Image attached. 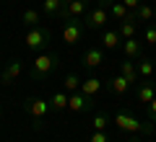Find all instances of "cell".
Instances as JSON below:
<instances>
[{"mask_svg":"<svg viewBox=\"0 0 156 142\" xmlns=\"http://www.w3.org/2000/svg\"><path fill=\"white\" fill-rule=\"evenodd\" d=\"M55 67H57V57L55 54H39L37 60L31 62V75L34 78H47Z\"/></svg>","mask_w":156,"mask_h":142,"instance_id":"cell-1","label":"cell"},{"mask_svg":"<svg viewBox=\"0 0 156 142\" xmlns=\"http://www.w3.org/2000/svg\"><path fill=\"white\" fill-rule=\"evenodd\" d=\"M81 39H83V26L78 23V18H68L65 28H62V41H65L68 47H76Z\"/></svg>","mask_w":156,"mask_h":142,"instance_id":"cell-2","label":"cell"},{"mask_svg":"<svg viewBox=\"0 0 156 142\" xmlns=\"http://www.w3.org/2000/svg\"><path fill=\"white\" fill-rule=\"evenodd\" d=\"M115 124L120 127L122 132H130V134H138V132H143V127H146V124H140L135 116L125 114V111H117L115 114Z\"/></svg>","mask_w":156,"mask_h":142,"instance_id":"cell-3","label":"cell"},{"mask_svg":"<svg viewBox=\"0 0 156 142\" xmlns=\"http://www.w3.org/2000/svg\"><path fill=\"white\" fill-rule=\"evenodd\" d=\"M47 41H50V31H47V28L34 26V28L26 31V47H29V49H42Z\"/></svg>","mask_w":156,"mask_h":142,"instance_id":"cell-4","label":"cell"},{"mask_svg":"<svg viewBox=\"0 0 156 142\" xmlns=\"http://www.w3.org/2000/svg\"><path fill=\"white\" fill-rule=\"evenodd\" d=\"M50 109H52V106H50V101H44V98H31V101L26 104L29 116H31V119L37 121V124H39V121H42V119L47 116V111H50Z\"/></svg>","mask_w":156,"mask_h":142,"instance_id":"cell-5","label":"cell"},{"mask_svg":"<svg viewBox=\"0 0 156 142\" xmlns=\"http://www.w3.org/2000/svg\"><path fill=\"white\" fill-rule=\"evenodd\" d=\"M109 18H112V16H109V8H104V5H96L94 11L89 13V28H104Z\"/></svg>","mask_w":156,"mask_h":142,"instance_id":"cell-6","label":"cell"},{"mask_svg":"<svg viewBox=\"0 0 156 142\" xmlns=\"http://www.w3.org/2000/svg\"><path fill=\"white\" fill-rule=\"evenodd\" d=\"M101 62H104V52H101V49L91 47V49L83 52V67H86V70H96Z\"/></svg>","mask_w":156,"mask_h":142,"instance_id":"cell-7","label":"cell"},{"mask_svg":"<svg viewBox=\"0 0 156 142\" xmlns=\"http://www.w3.org/2000/svg\"><path fill=\"white\" fill-rule=\"evenodd\" d=\"M86 8H89L86 0H73V3H68V5L62 8L60 16H62V18H81V16L86 13Z\"/></svg>","mask_w":156,"mask_h":142,"instance_id":"cell-8","label":"cell"},{"mask_svg":"<svg viewBox=\"0 0 156 142\" xmlns=\"http://www.w3.org/2000/svg\"><path fill=\"white\" fill-rule=\"evenodd\" d=\"M122 52L128 60H138V57H143V47H140L138 39H122Z\"/></svg>","mask_w":156,"mask_h":142,"instance_id":"cell-9","label":"cell"},{"mask_svg":"<svg viewBox=\"0 0 156 142\" xmlns=\"http://www.w3.org/2000/svg\"><path fill=\"white\" fill-rule=\"evenodd\" d=\"M89 96H83L81 91H76V93H68V109L70 111H83L86 106H89Z\"/></svg>","mask_w":156,"mask_h":142,"instance_id":"cell-10","label":"cell"},{"mask_svg":"<svg viewBox=\"0 0 156 142\" xmlns=\"http://www.w3.org/2000/svg\"><path fill=\"white\" fill-rule=\"evenodd\" d=\"M18 75H21V60H11V62H8V67L3 70V75H0V80L5 83V85H11Z\"/></svg>","mask_w":156,"mask_h":142,"instance_id":"cell-11","label":"cell"},{"mask_svg":"<svg viewBox=\"0 0 156 142\" xmlns=\"http://www.w3.org/2000/svg\"><path fill=\"white\" fill-rule=\"evenodd\" d=\"M154 65H156V62H151L148 57H138L135 67H138V75H140V80H151V78H154Z\"/></svg>","mask_w":156,"mask_h":142,"instance_id":"cell-12","label":"cell"},{"mask_svg":"<svg viewBox=\"0 0 156 142\" xmlns=\"http://www.w3.org/2000/svg\"><path fill=\"white\" fill-rule=\"evenodd\" d=\"M101 47H104V49H117V47H122L120 31H104L101 34Z\"/></svg>","mask_w":156,"mask_h":142,"instance_id":"cell-13","label":"cell"},{"mask_svg":"<svg viewBox=\"0 0 156 142\" xmlns=\"http://www.w3.org/2000/svg\"><path fill=\"white\" fill-rule=\"evenodd\" d=\"M154 98H156V88L151 85V83H140V85H138V104L148 106Z\"/></svg>","mask_w":156,"mask_h":142,"instance_id":"cell-14","label":"cell"},{"mask_svg":"<svg viewBox=\"0 0 156 142\" xmlns=\"http://www.w3.org/2000/svg\"><path fill=\"white\" fill-rule=\"evenodd\" d=\"M130 85H133V83H130V80H128L125 75H115V78L109 80V88H112V91L117 93V96H122V93H128V91H130Z\"/></svg>","mask_w":156,"mask_h":142,"instance_id":"cell-15","label":"cell"},{"mask_svg":"<svg viewBox=\"0 0 156 142\" xmlns=\"http://www.w3.org/2000/svg\"><path fill=\"white\" fill-rule=\"evenodd\" d=\"M99 88H101V80H99V78H86V80H81V93L89 96V98L99 93Z\"/></svg>","mask_w":156,"mask_h":142,"instance_id":"cell-16","label":"cell"},{"mask_svg":"<svg viewBox=\"0 0 156 142\" xmlns=\"http://www.w3.org/2000/svg\"><path fill=\"white\" fill-rule=\"evenodd\" d=\"M120 75H125L130 83H138V80H140V75H138V67H135V62H133V60H125L122 65H120Z\"/></svg>","mask_w":156,"mask_h":142,"instance_id":"cell-17","label":"cell"},{"mask_svg":"<svg viewBox=\"0 0 156 142\" xmlns=\"http://www.w3.org/2000/svg\"><path fill=\"white\" fill-rule=\"evenodd\" d=\"M62 8H65L62 0H42V13L44 16H60Z\"/></svg>","mask_w":156,"mask_h":142,"instance_id":"cell-18","label":"cell"},{"mask_svg":"<svg viewBox=\"0 0 156 142\" xmlns=\"http://www.w3.org/2000/svg\"><path fill=\"white\" fill-rule=\"evenodd\" d=\"M154 16H156V8L151 3H140L135 11V21H154Z\"/></svg>","mask_w":156,"mask_h":142,"instance_id":"cell-19","label":"cell"},{"mask_svg":"<svg viewBox=\"0 0 156 142\" xmlns=\"http://www.w3.org/2000/svg\"><path fill=\"white\" fill-rule=\"evenodd\" d=\"M109 16L115 18V21H128L130 11H128V5H122V3L117 0V3H112V5H109Z\"/></svg>","mask_w":156,"mask_h":142,"instance_id":"cell-20","label":"cell"},{"mask_svg":"<svg viewBox=\"0 0 156 142\" xmlns=\"http://www.w3.org/2000/svg\"><path fill=\"white\" fill-rule=\"evenodd\" d=\"M50 106H52L55 111H62V109H68V93H65V91H57L55 96L50 98Z\"/></svg>","mask_w":156,"mask_h":142,"instance_id":"cell-21","label":"cell"},{"mask_svg":"<svg viewBox=\"0 0 156 142\" xmlns=\"http://www.w3.org/2000/svg\"><path fill=\"white\" fill-rule=\"evenodd\" d=\"M120 36L122 39H133L135 34H138V28H135V21H120Z\"/></svg>","mask_w":156,"mask_h":142,"instance_id":"cell-22","label":"cell"},{"mask_svg":"<svg viewBox=\"0 0 156 142\" xmlns=\"http://www.w3.org/2000/svg\"><path fill=\"white\" fill-rule=\"evenodd\" d=\"M39 18H42V16H39V11H34V8H26V11H23L21 13V21L23 23H26V26H39Z\"/></svg>","mask_w":156,"mask_h":142,"instance_id":"cell-23","label":"cell"},{"mask_svg":"<svg viewBox=\"0 0 156 142\" xmlns=\"http://www.w3.org/2000/svg\"><path fill=\"white\" fill-rule=\"evenodd\" d=\"M107 127H109V116L107 114H96L91 119V129L94 132H107Z\"/></svg>","mask_w":156,"mask_h":142,"instance_id":"cell-24","label":"cell"},{"mask_svg":"<svg viewBox=\"0 0 156 142\" xmlns=\"http://www.w3.org/2000/svg\"><path fill=\"white\" fill-rule=\"evenodd\" d=\"M62 85H65V93H76V91H81V80H78V75H65Z\"/></svg>","mask_w":156,"mask_h":142,"instance_id":"cell-25","label":"cell"},{"mask_svg":"<svg viewBox=\"0 0 156 142\" xmlns=\"http://www.w3.org/2000/svg\"><path fill=\"white\" fill-rule=\"evenodd\" d=\"M89 142H112L107 132H91L89 134Z\"/></svg>","mask_w":156,"mask_h":142,"instance_id":"cell-26","label":"cell"},{"mask_svg":"<svg viewBox=\"0 0 156 142\" xmlns=\"http://www.w3.org/2000/svg\"><path fill=\"white\" fill-rule=\"evenodd\" d=\"M143 39H146V41L151 44V47H156V26H148V28H146Z\"/></svg>","mask_w":156,"mask_h":142,"instance_id":"cell-27","label":"cell"},{"mask_svg":"<svg viewBox=\"0 0 156 142\" xmlns=\"http://www.w3.org/2000/svg\"><path fill=\"white\" fill-rule=\"evenodd\" d=\"M120 3H122V5H128V11H130V13H135V11H138V5L143 3V0H120Z\"/></svg>","mask_w":156,"mask_h":142,"instance_id":"cell-28","label":"cell"},{"mask_svg":"<svg viewBox=\"0 0 156 142\" xmlns=\"http://www.w3.org/2000/svg\"><path fill=\"white\" fill-rule=\"evenodd\" d=\"M148 121H156V98L148 104Z\"/></svg>","mask_w":156,"mask_h":142,"instance_id":"cell-29","label":"cell"},{"mask_svg":"<svg viewBox=\"0 0 156 142\" xmlns=\"http://www.w3.org/2000/svg\"><path fill=\"white\" fill-rule=\"evenodd\" d=\"M112 3H117V0H99V5H104V8H107V5H112Z\"/></svg>","mask_w":156,"mask_h":142,"instance_id":"cell-30","label":"cell"},{"mask_svg":"<svg viewBox=\"0 0 156 142\" xmlns=\"http://www.w3.org/2000/svg\"><path fill=\"white\" fill-rule=\"evenodd\" d=\"M62 3H65V5H68V3H73V0H62Z\"/></svg>","mask_w":156,"mask_h":142,"instance_id":"cell-31","label":"cell"},{"mask_svg":"<svg viewBox=\"0 0 156 142\" xmlns=\"http://www.w3.org/2000/svg\"><path fill=\"white\" fill-rule=\"evenodd\" d=\"M154 75H156V65H154Z\"/></svg>","mask_w":156,"mask_h":142,"instance_id":"cell-32","label":"cell"},{"mask_svg":"<svg viewBox=\"0 0 156 142\" xmlns=\"http://www.w3.org/2000/svg\"><path fill=\"white\" fill-rule=\"evenodd\" d=\"M154 23H156V16H154Z\"/></svg>","mask_w":156,"mask_h":142,"instance_id":"cell-33","label":"cell"},{"mask_svg":"<svg viewBox=\"0 0 156 142\" xmlns=\"http://www.w3.org/2000/svg\"><path fill=\"white\" fill-rule=\"evenodd\" d=\"M154 88H156V85H154Z\"/></svg>","mask_w":156,"mask_h":142,"instance_id":"cell-34","label":"cell"}]
</instances>
